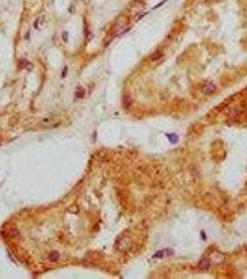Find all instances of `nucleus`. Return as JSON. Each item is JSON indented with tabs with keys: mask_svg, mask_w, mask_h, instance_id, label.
Listing matches in <instances>:
<instances>
[{
	"mask_svg": "<svg viewBox=\"0 0 247 279\" xmlns=\"http://www.w3.org/2000/svg\"><path fill=\"white\" fill-rule=\"evenodd\" d=\"M216 89L217 88L213 83H207L203 87V93L205 95H210L216 91Z\"/></svg>",
	"mask_w": 247,
	"mask_h": 279,
	"instance_id": "f257e3e1",
	"label": "nucleus"
},
{
	"mask_svg": "<svg viewBox=\"0 0 247 279\" xmlns=\"http://www.w3.org/2000/svg\"><path fill=\"white\" fill-rule=\"evenodd\" d=\"M209 264H210V262L208 260H202L199 263V267L203 270H206L209 267Z\"/></svg>",
	"mask_w": 247,
	"mask_h": 279,
	"instance_id": "f03ea898",
	"label": "nucleus"
},
{
	"mask_svg": "<svg viewBox=\"0 0 247 279\" xmlns=\"http://www.w3.org/2000/svg\"><path fill=\"white\" fill-rule=\"evenodd\" d=\"M42 20H43V18H37L35 21L34 26H35V29H40V26L43 25V23H44Z\"/></svg>",
	"mask_w": 247,
	"mask_h": 279,
	"instance_id": "7ed1b4c3",
	"label": "nucleus"
},
{
	"mask_svg": "<svg viewBox=\"0 0 247 279\" xmlns=\"http://www.w3.org/2000/svg\"><path fill=\"white\" fill-rule=\"evenodd\" d=\"M85 95V90L82 88H79L77 89V91H76V96L79 97V98H83Z\"/></svg>",
	"mask_w": 247,
	"mask_h": 279,
	"instance_id": "20e7f679",
	"label": "nucleus"
},
{
	"mask_svg": "<svg viewBox=\"0 0 247 279\" xmlns=\"http://www.w3.org/2000/svg\"><path fill=\"white\" fill-rule=\"evenodd\" d=\"M59 258V254L57 253V252H54V253H52L51 255L49 256V260H51V261H56L57 259Z\"/></svg>",
	"mask_w": 247,
	"mask_h": 279,
	"instance_id": "39448f33",
	"label": "nucleus"
},
{
	"mask_svg": "<svg viewBox=\"0 0 247 279\" xmlns=\"http://www.w3.org/2000/svg\"><path fill=\"white\" fill-rule=\"evenodd\" d=\"M62 39H63L64 42L68 41V33H67V32H63V33H62Z\"/></svg>",
	"mask_w": 247,
	"mask_h": 279,
	"instance_id": "423d86ee",
	"label": "nucleus"
},
{
	"mask_svg": "<svg viewBox=\"0 0 247 279\" xmlns=\"http://www.w3.org/2000/svg\"><path fill=\"white\" fill-rule=\"evenodd\" d=\"M67 69H68L67 66H65V67H64V70H63V73H62V77H65V74L67 73Z\"/></svg>",
	"mask_w": 247,
	"mask_h": 279,
	"instance_id": "0eeeda50",
	"label": "nucleus"
}]
</instances>
